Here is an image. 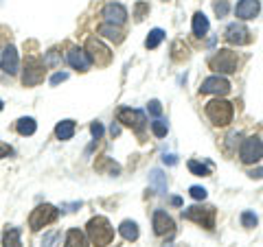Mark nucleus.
Instances as JSON below:
<instances>
[{"label":"nucleus","mask_w":263,"mask_h":247,"mask_svg":"<svg viewBox=\"0 0 263 247\" xmlns=\"http://www.w3.org/2000/svg\"><path fill=\"white\" fill-rule=\"evenodd\" d=\"M88 238L92 241V245L97 247H105V245H110L112 243V238H114V228L112 223L105 217H95V219H90L88 221Z\"/></svg>","instance_id":"f257e3e1"},{"label":"nucleus","mask_w":263,"mask_h":247,"mask_svg":"<svg viewBox=\"0 0 263 247\" xmlns=\"http://www.w3.org/2000/svg\"><path fill=\"white\" fill-rule=\"evenodd\" d=\"M233 103L224 101V98H213V101L206 103V116L211 118L213 125L217 127H226L230 120H233Z\"/></svg>","instance_id":"f03ea898"},{"label":"nucleus","mask_w":263,"mask_h":247,"mask_svg":"<svg viewBox=\"0 0 263 247\" xmlns=\"http://www.w3.org/2000/svg\"><path fill=\"white\" fill-rule=\"evenodd\" d=\"M182 217L189 221H195V223H200L206 230L215 228V208L213 205H204V208L202 205H191V208L182 210Z\"/></svg>","instance_id":"7ed1b4c3"},{"label":"nucleus","mask_w":263,"mask_h":247,"mask_svg":"<svg viewBox=\"0 0 263 247\" xmlns=\"http://www.w3.org/2000/svg\"><path fill=\"white\" fill-rule=\"evenodd\" d=\"M57 215H60V210L55 208V205H51V203H42V205H37L35 210L31 212V217H29V225H31V230H42V228H46V225H51L53 221L57 219Z\"/></svg>","instance_id":"20e7f679"},{"label":"nucleus","mask_w":263,"mask_h":247,"mask_svg":"<svg viewBox=\"0 0 263 247\" xmlns=\"http://www.w3.org/2000/svg\"><path fill=\"white\" fill-rule=\"evenodd\" d=\"M86 53L88 57L92 59L97 66H108L112 61V53H110V48L105 46L101 39H97V37H90L88 42H86Z\"/></svg>","instance_id":"39448f33"},{"label":"nucleus","mask_w":263,"mask_h":247,"mask_svg":"<svg viewBox=\"0 0 263 247\" xmlns=\"http://www.w3.org/2000/svg\"><path fill=\"white\" fill-rule=\"evenodd\" d=\"M237 64H239V57H237V53L233 51H219L215 57L211 59V68L217 70V72H224V75H230V72L237 70Z\"/></svg>","instance_id":"423d86ee"},{"label":"nucleus","mask_w":263,"mask_h":247,"mask_svg":"<svg viewBox=\"0 0 263 247\" xmlns=\"http://www.w3.org/2000/svg\"><path fill=\"white\" fill-rule=\"evenodd\" d=\"M44 64L35 59V57H29L27 64H24V75H22V84L24 86H37L44 81Z\"/></svg>","instance_id":"0eeeda50"},{"label":"nucleus","mask_w":263,"mask_h":247,"mask_svg":"<svg viewBox=\"0 0 263 247\" xmlns=\"http://www.w3.org/2000/svg\"><path fill=\"white\" fill-rule=\"evenodd\" d=\"M119 122H123L125 127H132L138 134H143L147 127V118L141 110H132V108H123L119 110Z\"/></svg>","instance_id":"6e6552de"},{"label":"nucleus","mask_w":263,"mask_h":247,"mask_svg":"<svg viewBox=\"0 0 263 247\" xmlns=\"http://www.w3.org/2000/svg\"><path fill=\"white\" fill-rule=\"evenodd\" d=\"M239 155H241V162H246V164L259 162L263 158V142L257 136L246 138L243 145H241V149H239Z\"/></svg>","instance_id":"1a4fd4ad"},{"label":"nucleus","mask_w":263,"mask_h":247,"mask_svg":"<svg viewBox=\"0 0 263 247\" xmlns=\"http://www.w3.org/2000/svg\"><path fill=\"white\" fill-rule=\"evenodd\" d=\"M200 90L204 94H217V96H221V94L230 92V81L224 79V77H219V75H213L209 79H204V84H202Z\"/></svg>","instance_id":"9d476101"},{"label":"nucleus","mask_w":263,"mask_h":247,"mask_svg":"<svg viewBox=\"0 0 263 247\" xmlns=\"http://www.w3.org/2000/svg\"><path fill=\"white\" fill-rule=\"evenodd\" d=\"M224 37H226V42L230 44H237V46H243V44H248L250 42V31L243 27V24H228L226 27V33H224Z\"/></svg>","instance_id":"9b49d317"},{"label":"nucleus","mask_w":263,"mask_h":247,"mask_svg":"<svg viewBox=\"0 0 263 247\" xmlns=\"http://www.w3.org/2000/svg\"><path fill=\"white\" fill-rule=\"evenodd\" d=\"M66 61L79 72H86V70H90V66H92V59L88 57L84 48H70L68 55H66Z\"/></svg>","instance_id":"f8f14e48"},{"label":"nucleus","mask_w":263,"mask_h":247,"mask_svg":"<svg viewBox=\"0 0 263 247\" xmlns=\"http://www.w3.org/2000/svg\"><path fill=\"white\" fill-rule=\"evenodd\" d=\"M174 219H171L164 210H156L154 212V232L158 236H164V234H174Z\"/></svg>","instance_id":"ddd939ff"},{"label":"nucleus","mask_w":263,"mask_h":247,"mask_svg":"<svg viewBox=\"0 0 263 247\" xmlns=\"http://www.w3.org/2000/svg\"><path fill=\"white\" fill-rule=\"evenodd\" d=\"M0 68L7 75H15L20 68V59H18V51H15V46H7L5 53H3V59H0Z\"/></svg>","instance_id":"4468645a"},{"label":"nucleus","mask_w":263,"mask_h":247,"mask_svg":"<svg viewBox=\"0 0 263 247\" xmlns=\"http://www.w3.org/2000/svg\"><path fill=\"white\" fill-rule=\"evenodd\" d=\"M259 0H239V5L235 7V15L239 20H254L259 15Z\"/></svg>","instance_id":"2eb2a0df"},{"label":"nucleus","mask_w":263,"mask_h":247,"mask_svg":"<svg viewBox=\"0 0 263 247\" xmlns=\"http://www.w3.org/2000/svg\"><path fill=\"white\" fill-rule=\"evenodd\" d=\"M103 18L108 20L110 24H123L127 20V9L123 5H119V3H110V5H105L103 7Z\"/></svg>","instance_id":"dca6fc26"},{"label":"nucleus","mask_w":263,"mask_h":247,"mask_svg":"<svg viewBox=\"0 0 263 247\" xmlns=\"http://www.w3.org/2000/svg\"><path fill=\"white\" fill-rule=\"evenodd\" d=\"M149 184L156 188V193H158V195L167 193V175H164L160 169H154L149 173Z\"/></svg>","instance_id":"f3484780"},{"label":"nucleus","mask_w":263,"mask_h":247,"mask_svg":"<svg viewBox=\"0 0 263 247\" xmlns=\"http://www.w3.org/2000/svg\"><path fill=\"white\" fill-rule=\"evenodd\" d=\"M66 247H88V236L81 230H70L66 234Z\"/></svg>","instance_id":"a211bd4d"},{"label":"nucleus","mask_w":263,"mask_h":247,"mask_svg":"<svg viewBox=\"0 0 263 247\" xmlns=\"http://www.w3.org/2000/svg\"><path fill=\"white\" fill-rule=\"evenodd\" d=\"M72 134H75V120H62V122H57V127H55L57 140H70Z\"/></svg>","instance_id":"6ab92c4d"},{"label":"nucleus","mask_w":263,"mask_h":247,"mask_svg":"<svg viewBox=\"0 0 263 247\" xmlns=\"http://www.w3.org/2000/svg\"><path fill=\"white\" fill-rule=\"evenodd\" d=\"M209 27H211V24H209V18H206L204 13H195V15H193V33H195L197 37L206 35V33H209Z\"/></svg>","instance_id":"aec40b11"},{"label":"nucleus","mask_w":263,"mask_h":247,"mask_svg":"<svg viewBox=\"0 0 263 247\" xmlns=\"http://www.w3.org/2000/svg\"><path fill=\"white\" fill-rule=\"evenodd\" d=\"M99 33H101V35H105V37H108V39H112V42L114 44H121L123 42V33L117 29V27H114V24H103V27H99Z\"/></svg>","instance_id":"412c9836"},{"label":"nucleus","mask_w":263,"mask_h":247,"mask_svg":"<svg viewBox=\"0 0 263 247\" xmlns=\"http://www.w3.org/2000/svg\"><path fill=\"white\" fill-rule=\"evenodd\" d=\"M119 232H121V236L125 238V241H136L138 238V225L134 223V221H123Z\"/></svg>","instance_id":"4be33fe9"},{"label":"nucleus","mask_w":263,"mask_h":247,"mask_svg":"<svg viewBox=\"0 0 263 247\" xmlns=\"http://www.w3.org/2000/svg\"><path fill=\"white\" fill-rule=\"evenodd\" d=\"M35 129H37V125H35L33 118H20L18 122H15V131H18L20 136H33Z\"/></svg>","instance_id":"5701e85b"},{"label":"nucleus","mask_w":263,"mask_h":247,"mask_svg":"<svg viewBox=\"0 0 263 247\" xmlns=\"http://www.w3.org/2000/svg\"><path fill=\"white\" fill-rule=\"evenodd\" d=\"M3 243H5V247H22V243H20V230L18 228H9L5 232Z\"/></svg>","instance_id":"b1692460"},{"label":"nucleus","mask_w":263,"mask_h":247,"mask_svg":"<svg viewBox=\"0 0 263 247\" xmlns=\"http://www.w3.org/2000/svg\"><path fill=\"white\" fill-rule=\"evenodd\" d=\"M162 39H164V31H162V29H154L149 35H147L145 46H147V48H156V46L162 42Z\"/></svg>","instance_id":"393cba45"},{"label":"nucleus","mask_w":263,"mask_h":247,"mask_svg":"<svg viewBox=\"0 0 263 247\" xmlns=\"http://www.w3.org/2000/svg\"><path fill=\"white\" fill-rule=\"evenodd\" d=\"M189 171H191L193 175H200V177L211 175V167H209V164H202V162H195V160L189 162Z\"/></svg>","instance_id":"a878e982"},{"label":"nucleus","mask_w":263,"mask_h":247,"mask_svg":"<svg viewBox=\"0 0 263 247\" xmlns=\"http://www.w3.org/2000/svg\"><path fill=\"white\" fill-rule=\"evenodd\" d=\"M152 131H154V134L158 136V138H164V136H167V131H169V125H167L164 120L156 118V120L152 122Z\"/></svg>","instance_id":"bb28decb"},{"label":"nucleus","mask_w":263,"mask_h":247,"mask_svg":"<svg viewBox=\"0 0 263 247\" xmlns=\"http://www.w3.org/2000/svg\"><path fill=\"white\" fill-rule=\"evenodd\" d=\"M241 223H243V228H254L259 223V219H257L254 212H243V215H241Z\"/></svg>","instance_id":"cd10ccee"},{"label":"nucleus","mask_w":263,"mask_h":247,"mask_svg":"<svg viewBox=\"0 0 263 247\" xmlns=\"http://www.w3.org/2000/svg\"><path fill=\"white\" fill-rule=\"evenodd\" d=\"M189 193H191V197L195 201H204V199H206V188H202V186H191V191H189Z\"/></svg>","instance_id":"c85d7f7f"},{"label":"nucleus","mask_w":263,"mask_h":247,"mask_svg":"<svg viewBox=\"0 0 263 247\" xmlns=\"http://www.w3.org/2000/svg\"><path fill=\"white\" fill-rule=\"evenodd\" d=\"M147 110H149V114L154 118H160V114H162V105L160 101H149V105H147Z\"/></svg>","instance_id":"c756f323"},{"label":"nucleus","mask_w":263,"mask_h":247,"mask_svg":"<svg viewBox=\"0 0 263 247\" xmlns=\"http://www.w3.org/2000/svg\"><path fill=\"white\" fill-rule=\"evenodd\" d=\"M90 134H92L95 140H101V136H103V125L101 122H92V125H90Z\"/></svg>","instance_id":"7c9ffc66"},{"label":"nucleus","mask_w":263,"mask_h":247,"mask_svg":"<svg viewBox=\"0 0 263 247\" xmlns=\"http://www.w3.org/2000/svg\"><path fill=\"white\" fill-rule=\"evenodd\" d=\"M145 11H149V5H147V3H138V5H136V20H138V22L143 20Z\"/></svg>","instance_id":"2f4dec72"},{"label":"nucleus","mask_w":263,"mask_h":247,"mask_svg":"<svg viewBox=\"0 0 263 247\" xmlns=\"http://www.w3.org/2000/svg\"><path fill=\"white\" fill-rule=\"evenodd\" d=\"M68 79V72H57V75L51 77V86H57V84H62V81Z\"/></svg>","instance_id":"473e14b6"},{"label":"nucleus","mask_w":263,"mask_h":247,"mask_svg":"<svg viewBox=\"0 0 263 247\" xmlns=\"http://www.w3.org/2000/svg\"><path fill=\"white\" fill-rule=\"evenodd\" d=\"M13 153V149L9 145H5V142H0V158H9V155Z\"/></svg>","instance_id":"72a5a7b5"},{"label":"nucleus","mask_w":263,"mask_h":247,"mask_svg":"<svg viewBox=\"0 0 263 247\" xmlns=\"http://www.w3.org/2000/svg\"><path fill=\"white\" fill-rule=\"evenodd\" d=\"M55 241H57V232H51V234H48L44 241H42V247H53Z\"/></svg>","instance_id":"f704fd0d"},{"label":"nucleus","mask_w":263,"mask_h":247,"mask_svg":"<svg viewBox=\"0 0 263 247\" xmlns=\"http://www.w3.org/2000/svg\"><path fill=\"white\" fill-rule=\"evenodd\" d=\"M162 162H164V164H169V167H174V164H178V158H176L174 153H169V155L164 153V155H162Z\"/></svg>","instance_id":"c9c22d12"},{"label":"nucleus","mask_w":263,"mask_h":247,"mask_svg":"<svg viewBox=\"0 0 263 247\" xmlns=\"http://www.w3.org/2000/svg\"><path fill=\"white\" fill-rule=\"evenodd\" d=\"M226 11H228V5L224 3V0L215 5V13H217V15H226Z\"/></svg>","instance_id":"e433bc0d"},{"label":"nucleus","mask_w":263,"mask_h":247,"mask_svg":"<svg viewBox=\"0 0 263 247\" xmlns=\"http://www.w3.org/2000/svg\"><path fill=\"white\" fill-rule=\"evenodd\" d=\"M248 175L252 177V179H261L263 177V169H254V171H250Z\"/></svg>","instance_id":"4c0bfd02"},{"label":"nucleus","mask_w":263,"mask_h":247,"mask_svg":"<svg viewBox=\"0 0 263 247\" xmlns=\"http://www.w3.org/2000/svg\"><path fill=\"white\" fill-rule=\"evenodd\" d=\"M79 205H81V201H77V203H64V205H62V208H66V210H68V212H72V210H75V208H79Z\"/></svg>","instance_id":"58836bf2"},{"label":"nucleus","mask_w":263,"mask_h":247,"mask_svg":"<svg viewBox=\"0 0 263 247\" xmlns=\"http://www.w3.org/2000/svg\"><path fill=\"white\" fill-rule=\"evenodd\" d=\"M171 203H174V205H180V203H182V199H180V197H174V199H171Z\"/></svg>","instance_id":"ea45409f"},{"label":"nucleus","mask_w":263,"mask_h":247,"mask_svg":"<svg viewBox=\"0 0 263 247\" xmlns=\"http://www.w3.org/2000/svg\"><path fill=\"white\" fill-rule=\"evenodd\" d=\"M3 108H5V105H3V101H0V112H3Z\"/></svg>","instance_id":"a19ab883"}]
</instances>
